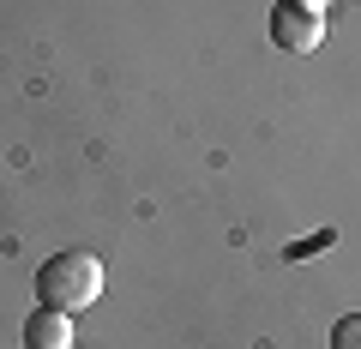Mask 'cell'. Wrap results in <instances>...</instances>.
Returning <instances> with one entry per match:
<instances>
[{
  "instance_id": "1",
  "label": "cell",
  "mask_w": 361,
  "mask_h": 349,
  "mask_svg": "<svg viewBox=\"0 0 361 349\" xmlns=\"http://www.w3.org/2000/svg\"><path fill=\"white\" fill-rule=\"evenodd\" d=\"M103 295V259L85 253V247H66V253H49L37 265V301L61 313H85L90 301Z\"/></svg>"
},
{
  "instance_id": "2",
  "label": "cell",
  "mask_w": 361,
  "mask_h": 349,
  "mask_svg": "<svg viewBox=\"0 0 361 349\" xmlns=\"http://www.w3.org/2000/svg\"><path fill=\"white\" fill-rule=\"evenodd\" d=\"M271 42L283 54H313L325 42V18H313V13H301V6H289V0H277L271 6Z\"/></svg>"
},
{
  "instance_id": "3",
  "label": "cell",
  "mask_w": 361,
  "mask_h": 349,
  "mask_svg": "<svg viewBox=\"0 0 361 349\" xmlns=\"http://www.w3.org/2000/svg\"><path fill=\"white\" fill-rule=\"evenodd\" d=\"M25 349H73V313L37 301V313L25 319Z\"/></svg>"
},
{
  "instance_id": "4",
  "label": "cell",
  "mask_w": 361,
  "mask_h": 349,
  "mask_svg": "<svg viewBox=\"0 0 361 349\" xmlns=\"http://www.w3.org/2000/svg\"><path fill=\"white\" fill-rule=\"evenodd\" d=\"M331 349H361V313H343L331 325Z\"/></svg>"
},
{
  "instance_id": "5",
  "label": "cell",
  "mask_w": 361,
  "mask_h": 349,
  "mask_svg": "<svg viewBox=\"0 0 361 349\" xmlns=\"http://www.w3.org/2000/svg\"><path fill=\"white\" fill-rule=\"evenodd\" d=\"M331 241H337V229H319V235H307V241L289 247V259H307V253H319V247H331Z\"/></svg>"
},
{
  "instance_id": "6",
  "label": "cell",
  "mask_w": 361,
  "mask_h": 349,
  "mask_svg": "<svg viewBox=\"0 0 361 349\" xmlns=\"http://www.w3.org/2000/svg\"><path fill=\"white\" fill-rule=\"evenodd\" d=\"M289 6H301V13H313V18H325V6H331V0H289Z\"/></svg>"
}]
</instances>
